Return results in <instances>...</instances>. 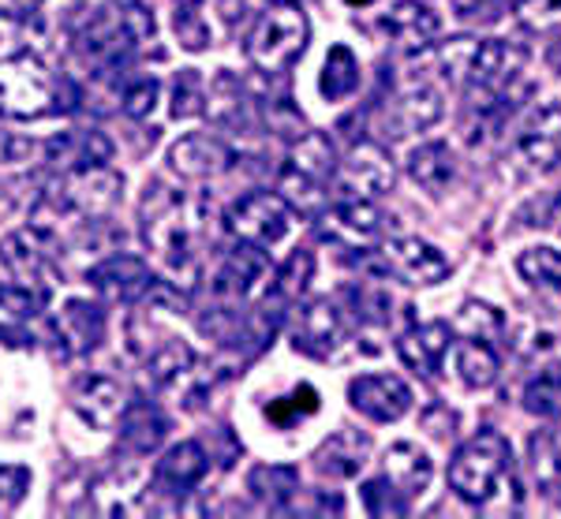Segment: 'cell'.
Listing matches in <instances>:
<instances>
[{"mask_svg":"<svg viewBox=\"0 0 561 519\" xmlns=\"http://www.w3.org/2000/svg\"><path fill=\"white\" fill-rule=\"evenodd\" d=\"M359 497H364V508L367 516L375 519H397V516H409L412 500L401 494V489L393 486L386 475L382 478H370L364 482V489H359Z\"/></svg>","mask_w":561,"mask_h":519,"instance_id":"cell-41","label":"cell"},{"mask_svg":"<svg viewBox=\"0 0 561 519\" xmlns=\"http://www.w3.org/2000/svg\"><path fill=\"white\" fill-rule=\"evenodd\" d=\"M307 38H311V26H307V15L296 4H274L259 15L255 26L248 31V42H243V53L266 76H277V71H288L296 60L304 57Z\"/></svg>","mask_w":561,"mask_h":519,"instance_id":"cell-4","label":"cell"},{"mask_svg":"<svg viewBox=\"0 0 561 519\" xmlns=\"http://www.w3.org/2000/svg\"><path fill=\"white\" fill-rule=\"evenodd\" d=\"M314 412H319V389H314V385H296L288 396L270 400L266 418L277 426V430H288L293 423H300V418H311Z\"/></svg>","mask_w":561,"mask_h":519,"instance_id":"cell-40","label":"cell"},{"mask_svg":"<svg viewBox=\"0 0 561 519\" xmlns=\"http://www.w3.org/2000/svg\"><path fill=\"white\" fill-rule=\"evenodd\" d=\"M382 475L393 482L404 497L415 500L427 494V486L434 478V463L427 457V449H420V445H412V441H397V445H389V452L382 460Z\"/></svg>","mask_w":561,"mask_h":519,"instance_id":"cell-24","label":"cell"},{"mask_svg":"<svg viewBox=\"0 0 561 519\" xmlns=\"http://www.w3.org/2000/svg\"><path fill=\"white\" fill-rule=\"evenodd\" d=\"M266 254L262 247H251V243H240L237 251L225 258L221 273H217V291L232 299H248L262 280H266Z\"/></svg>","mask_w":561,"mask_h":519,"instance_id":"cell-27","label":"cell"},{"mask_svg":"<svg viewBox=\"0 0 561 519\" xmlns=\"http://www.w3.org/2000/svg\"><path fill=\"white\" fill-rule=\"evenodd\" d=\"M528 475L539 497L561 505V430H539L528 441Z\"/></svg>","mask_w":561,"mask_h":519,"instance_id":"cell-28","label":"cell"},{"mask_svg":"<svg viewBox=\"0 0 561 519\" xmlns=\"http://www.w3.org/2000/svg\"><path fill=\"white\" fill-rule=\"evenodd\" d=\"M520 0H454L460 20H476V23H494L502 20L510 8H517Z\"/></svg>","mask_w":561,"mask_h":519,"instance_id":"cell-48","label":"cell"},{"mask_svg":"<svg viewBox=\"0 0 561 519\" xmlns=\"http://www.w3.org/2000/svg\"><path fill=\"white\" fill-rule=\"evenodd\" d=\"M87 280L98 296L108 299V303H135L142 291H150L153 273L147 262L135 258V254H113V258L98 262V266L87 273Z\"/></svg>","mask_w":561,"mask_h":519,"instance_id":"cell-16","label":"cell"},{"mask_svg":"<svg viewBox=\"0 0 561 519\" xmlns=\"http://www.w3.org/2000/svg\"><path fill=\"white\" fill-rule=\"evenodd\" d=\"M524 412H531L536 418H561V362L542 367L536 378L524 385Z\"/></svg>","mask_w":561,"mask_h":519,"instance_id":"cell-36","label":"cell"},{"mask_svg":"<svg viewBox=\"0 0 561 519\" xmlns=\"http://www.w3.org/2000/svg\"><path fill=\"white\" fill-rule=\"evenodd\" d=\"M206 471H210V457L203 452V445L198 441L173 445V449L158 460V468H153V489H158V494H173V497L192 494L198 482L206 478Z\"/></svg>","mask_w":561,"mask_h":519,"instance_id":"cell-22","label":"cell"},{"mask_svg":"<svg viewBox=\"0 0 561 519\" xmlns=\"http://www.w3.org/2000/svg\"><path fill=\"white\" fill-rule=\"evenodd\" d=\"M42 4H45V0H0V20L23 23V20H31Z\"/></svg>","mask_w":561,"mask_h":519,"instance_id":"cell-50","label":"cell"},{"mask_svg":"<svg viewBox=\"0 0 561 519\" xmlns=\"http://www.w3.org/2000/svg\"><path fill=\"white\" fill-rule=\"evenodd\" d=\"M311 273H314V254L311 251H293L285 266L274 273V296L285 299V303L300 299L307 291V285H311Z\"/></svg>","mask_w":561,"mask_h":519,"instance_id":"cell-42","label":"cell"},{"mask_svg":"<svg viewBox=\"0 0 561 519\" xmlns=\"http://www.w3.org/2000/svg\"><path fill=\"white\" fill-rule=\"evenodd\" d=\"M116 195H121V176L108 172L105 165H94V169L65 172L53 203L60 209H71V214L94 217V214H105V209L116 203Z\"/></svg>","mask_w":561,"mask_h":519,"instance_id":"cell-14","label":"cell"},{"mask_svg":"<svg viewBox=\"0 0 561 519\" xmlns=\"http://www.w3.org/2000/svg\"><path fill=\"white\" fill-rule=\"evenodd\" d=\"M442 120V94L431 83H404L393 97L386 102V131L393 139Z\"/></svg>","mask_w":561,"mask_h":519,"instance_id":"cell-18","label":"cell"},{"mask_svg":"<svg viewBox=\"0 0 561 519\" xmlns=\"http://www.w3.org/2000/svg\"><path fill=\"white\" fill-rule=\"evenodd\" d=\"M195 362V351L187 341H180V336H169L165 344H158L150 355H147V378L153 389H169L176 385L180 378L192 370Z\"/></svg>","mask_w":561,"mask_h":519,"instance_id":"cell-33","label":"cell"},{"mask_svg":"<svg viewBox=\"0 0 561 519\" xmlns=\"http://www.w3.org/2000/svg\"><path fill=\"white\" fill-rule=\"evenodd\" d=\"M359 86V60L352 57L348 45H333L325 53V64H322V76H319V90L325 102H345V97L356 94Z\"/></svg>","mask_w":561,"mask_h":519,"instance_id":"cell-34","label":"cell"},{"mask_svg":"<svg viewBox=\"0 0 561 519\" xmlns=\"http://www.w3.org/2000/svg\"><path fill=\"white\" fill-rule=\"evenodd\" d=\"M517 273L531 288H547L561 296V251L554 247H528L517 258Z\"/></svg>","mask_w":561,"mask_h":519,"instance_id":"cell-39","label":"cell"},{"mask_svg":"<svg viewBox=\"0 0 561 519\" xmlns=\"http://www.w3.org/2000/svg\"><path fill=\"white\" fill-rule=\"evenodd\" d=\"M71 407L76 415L83 418L87 426L94 430H113L124 415V393L113 378L105 374H94V378H83L71 393Z\"/></svg>","mask_w":561,"mask_h":519,"instance_id":"cell-23","label":"cell"},{"mask_svg":"<svg viewBox=\"0 0 561 519\" xmlns=\"http://www.w3.org/2000/svg\"><path fill=\"white\" fill-rule=\"evenodd\" d=\"M57 108V79L34 53L0 60V120H42Z\"/></svg>","mask_w":561,"mask_h":519,"instance_id":"cell-5","label":"cell"},{"mask_svg":"<svg viewBox=\"0 0 561 519\" xmlns=\"http://www.w3.org/2000/svg\"><path fill=\"white\" fill-rule=\"evenodd\" d=\"M404 169H409L412 184H420L423 191L438 195V191L454 180V153H449L446 142H423L409 153Z\"/></svg>","mask_w":561,"mask_h":519,"instance_id":"cell-31","label":"cell"},{"mask_svg":"<svg viewBox=\"0 0 561 519\" xmlns=\"http://www.w3.org/2000/svg\"><path fill=\"white\" fill-rule=\"evenodd\" d=\"M169 430V418L150 404V400H139L131 404L121 418V441L128 445L131 452H153L161 445V437Z\"/></svg>","mask_w":561,"mask_h":519,"instance_id":"cell-32","label":"cell"},{"mask_svg":"<svg viewBox=\"0 0 561 519\" xmlns=\"http://www.w3.org/2000/svg\"><path fill=\"white\" fill-rule=\"evenodd\" d=\"M57 330L71 344V351H94L105 336V314L98 303L68 299L65 311H60V318H57Z\"/></svg>","mask_w":561,"mask_h":519,"instance_id":"cell-29","label":"cell"},{"mask_svg":"<svg viewBox=\"0 0 561 519\" xmlns=\"http://www.w3.org/2000/svg\"><path fill=\"white\" fill-rule=\"evenodd\" d=\"M274 4H296V0H274Z\"/></svg>","mask_w":561,"mask_h":519,"instance_id":"cell-53","label":"cell"},{"mask_svg":"<svg viewBox=\"0 0 561 519\" xmlns=\"http://www.w3.org/2000/svg\"><path fill=\"white\" fill-rule=\"evenodd\" d=\"M173 26H176V38L184 49L198 53L210 45V23H206V15H203V0H176Z\"/></svg>","mask_w":561,"mask_h":519,"instance_id":"cell-43","label":"cell"},{"mask_svg":"<svg viewBox=\"0 0 561 519\" xmlns=\"http://www.w3.org/2000/svg\"><path fill=\"white\" fill-rule=\"evenodd\" d=\"M0 266L8 269V277L15 285L49 291L53 280H57V235L42 229V224L4 235V243H0Z\"/></svg>","mask_w":561,"mask_h":519,"instance_id":"cell-8","label":"cell"},{"mask_svg":"<svg viewBox=\"0 0 561 519\" xmlns=\"http://www.w3.org/2000/svg\"><path fill=\"white\" fill-rule=\"evenodd\" d=\"M225 229L237 235L240 243H251V247H277L285 243L296 229V209L277 195V191H251L240 203L229 206L225 214Z\"/></svg>","mask_w":561,"mask_h":519,"instance_id":"cell-6","label":"cell"},{"mask_svg":"<svg viewBox=\"0 0 561 519\" xmlns=\"http://www.w3.org/2000/svg\"><path fill=\"white\" fill-rule=\"evenodd\" d=\"M34 146L26 135H15V131H0V165L4 169H20V165H26V161L34 158Z\"/></svg>","mask_w":561,"mask_h":519,"instance_id":"cell-49","label":"cell"},{"mask_svg":"<svg viewBox=\"0 0 561 519\" xmlns=\"http://www.w3.org/2000/svg\"><path fill=\"white\" fill-rule=\"evenodd\" d=\"M158 23L153 12L139 0H108L102 8H90L71 31L79 57L94 64L98 71H124L153 42Z\"/></svg>","mask_w":561,"mask_h":519,"instance_id":"cell-1","label":"cell"},{"mask_svg":"<svg viewBox=\"0 0 561 519\" xmlns=\"http://www.w3.org/2000/svg\"><path fill=\"white\" fill-rule=\"evenodd\" d=\"M322 240H330L341 251H370L382 240V217L375 203H359V198H341L337 206L319 214Z\"/></svg>","mask_w":561,"mask_h":519,"instance_id":"cell-11","label":"cell"},{"mask_svg":"<svg viewBox=\"0 0 561 519\" xmlns=\"http://www.w3.org/2000/svg\"><path fill=\"white\" fill-rule=\"evenodd\" d=\"M378 26H382V31L397 45H401V49L420 53V49H427L434 38H438L442 20H438V12H434L431 4H420V0H397L389 12H382Z\"/></svg>","mask_w":561,"mask_h":519,"instance_id":"cell-21","label":"cell"},{"mask_svg":"<svg viewBox=\"0 0 561 519\" xmlns=\"http://www.w3.org/2000/svg\"><path fill=\"white\" fill-rule=\"evenodd\" d=\"M454 370L457 378L465 381L468 389H486L497 381V370H502V362H497V355L491 344L483 341H465L454 348Z\"/></svg>","mask_w":561,"mask_h":519,"instance_id":"cell-35","label":"cell"},{"mask_svg":"<svg viewBox=\"0 0 561 519\" xmlns=\"http://www.w3.org/2000/svg\"><path fill=\"white\" fill-rule=\"evenodd\" d=\"M345 4H352V8H367V4H375V0H345Z\"/></svg>","mask_w":561,"mask_h":519,"instance_id":"cell-52","label":"cell"},{"mask_svg":"<svg viewBox=\"0 0 561 519\" xmlns=\"http://www.w3.org/2000/svg\"><path fill=\"white\" fill-rule=\"evenodd\" d=\"M26 489H31V468H23V463L0 468V516H12L23 505Z\"/></svg>","mask_w":561,"mask_h":519,"instance_id":"cell-45","label":"cell"},{"mask_svg":"<svg viewBox=\"0 0 561 519\" xmlns=\"http://www.w3.org/2000/svg\"><path fill=\"white\" fill-rule=\"evenodd\" d=\"M293 172H300L304 180H314V184L330 187L333 176H337V153H333V142L325 139L322 131H307L300 135V142L288 153V165Z\"/></svg>","mask_w":561,"mask_h":519,"instance_id":"cell-30","label":"cell"},{"mask_svg":"<svg viewBox=\"0 0 561 519\" xmlns=\"http://www.w3.org/2000/svg\"><path fill=\"white\" fill-rule=\"evenodd\" d=\"M454 330H457V333H465L468 341L491 344V341H497V336L505 333V318H502V311H497V307L483 303V299H468V303L460 307Z\"/></svg>","mask_w":561,"mask_h":519,"instance_id":"cell-37","label":"cell"},{"mask_svg":"<svg viewBox=\"0 0 561 519\" xmlns=\"http://www.w3.org/2000/svg\"><path fill=\"white\" fill-rule=\"evenodd\" d=\"M345 333H348L345 314H341L330 299H314V303H307L300 318H296L293 344H296V351L325 359V355H333L345 344Z\"/></svg>","mask_w":561,"mask_h":519,"instance_id":"cell-17","label":"cell"},{"mask_svg":"<svg viewBox=\"0 0 561 519\" xmlns=\"http://www.w3.org/2000/svg\"><path fill=\"white\" fill-rule=\"evenodd\" d=\"M333 187H337L341 198L375 203V198H382L393 187V161H389V153L378 142H359L337 165Z\"/></svg>","mask_w":561,"mask_h":519,"instance_id":"cell-9","label":"cell"},{"mask_svg":"<svg viewBox=\"0 0 561 519\" xmlns=\"http://www.w3.org/2000/svg\"><path fill=\"white\" fill-rule=\"evenodd\" d=\"M517 158L531 172H554L561 165V105L536 108L517 131Z\"/></svg>","mask_w":561,"mask_h":519,"instance_id":"cell-15","label":"cell"},{"mask_svg":"<svg viewBox=\"0 0 561 519\" xmlns=\"http://www.w3.org/2000/svg\"><path fill=\"white\" fill-rule=\"evenodd\" d=\"M195 232L198 224L192 221V206L176 191H169L165 184L147 187V198H142V240L173 273L195 269Z\"/></svg>","mask_w":561,"mask_h":519,"instance_id":"cell-3","label":"cell"},{"mask_svg":"<svg viewBox=\"0 0 561 519\" xmlns=\"http://www.w3.org/2000/svg\"><path fill=\"white\" fill-rule=\"evenodd\" d=\"M108 158H113V142L102 131H68L49 142V161L65 172L105 165Z\"/></svg>","mask_w":561,"mask_h":519,"instance_id":"cell-26","label":"cell"},{"mask_svg":"<svg viewBox=\"0 0 561 519\" xmlns=\"http://www.w3.org/2000/svg\"><path fill=\"white\" fill-rule=\"evenodd\" d=\"M382 262L401 285H412V288H434L449 277V258L434 247V243L420 240V235L389 240L382 247Z\"/></svg>","mask_w":561,"mask_h":519,"instance_id":"cell-12","label":"cell"},{"mask_svg":"<svg viewBox=\"0 0 561 519\" xmlns=\"http://www.w3.org/2000/svg\"><path fill=\"white\" fill-rule=\"evenodd\" d=\"M536 8H542V12H561V0H531Z\"/></svg>","mask_w":561,"mask_h":519,"instance_id":"cell-51","label":"cell"},{"mask_svg":"<svg viewBox=\"0 0 561 519\" xmlns=\"http://www.w3.org/2000/svg\"><path fill=\"white\" fill-rule=\"evenodd\" d=\"M397 351H401L404 367L415 370L423 378H438V370L446 367L449 351H454V330L446 322H427L415 325L397 341Z\"/></svg>","mask_w":561,"mask_h":519,"instance_id":"cell-20","label":"cell"},{"mask_svg":"<svg viewBox=\"0 0 561 519\" xmlns=\"http://www.w3.org/2000/svg\"><path fill=\"white\" fill-rule=\"evenodd\" d=\"M367 452H370L367 434L341 430V434H333L330 441L319 445V452H314V468L330 478H356L359 468L367 463Z\"/></svg>","mask_w":561,"mask_h":519,"instance_id":"cell-25","label":"cell"},{"mask_svg":"<svg viewBox=\"0 0 561 519\" xmlns=\"http://www.w3.org/2000/svg\"><path fill=\"white\" fill-rule=\"evenodd\" d=\"M524 64H528V53L524 45L510 42V38H486L472 45V57H468L465 68V83L472 86L476 97H483L479 105H494L505 97V90L520 79Z\"/></svg>","mask_w":561,"mask_h":519,"instance_id":"cell-7","label":"cell"},{"mask_svg":"<svg viewBox=\"0 0 561 519\" xmlns=\"http://www.w3.org/2000/svg\"><path fill=\"white\" fill-rule=\"evenodd\" d=\"M0 303L8 307L12 314H38L45 303H49V291H42V288H26V285H8V288H0Z\"/></svg>","mask_w":561,"mask_h":519,"instance_id":"cell-47","label":"cell"},{"mask_svg":"<svg viewBox=\"0 0 561 519\" xmlns=\"http://www.w3.org/2000/svg\"><path fill=\"white\" fill-rule=\"evenodd\" d=\"M169 169L180 180H210L232 169V150L217 135H184L169 146Z\"/></svg>","mask_w":561,"mask_h":519,"instance_id":"cell-19","label":"cell"},{"mask_svg":"<svg viewBox=\"0 0 561 519\" xmlns=\"http://www.w3.org/2000/svg\"><path fill=\"white\" fill-rule=\"evenodd\" d=\"M184 314V303H180V296L173 288L165 285H150V291H142L139 299H135V311L128 318V344L135 355H147L158 348V344H165L169 336V322H176V318Z\"/></svg>","mask_w":561,"mask_h":519,"instance_id":"cell-10","label":"cell"},{"mask_svg":"<svg viewBox=\"0 0 561 519\" xmlns=\"http://www.w3.org/2000/svg\"><path fill=\"white\" fill-rule=\"evenodd\" d=\"M505 478H513V449L497 430H479L449 460V486L468 505H491L502 494Z\"/></svg>","mask_w":561,"mask_h":519,"instance_id":"cell-2","label":"cell"},{"mask_svg":"<svg viewBox=\"0 0 561 519\" xmlns=\"http://www.w3.org/2000/svg\"><path fill=\"white\" fill-rule=\"evenodd\" d=\"M206 108V90H203V76L195 68H184L173 83V116L176 120H192Z\"/></svg>","mask_w":561,"mask_h":519,"instance_id":"cell-44","label":"cell"},{"mask_svg":"<svg viewBox=\"0 0 561 519\" xmlns=\"http://www.w3.org/2000/svg\"><path fill=\"white\" fill-rule=\"evenodd\" d=\"M348 404L370 423H397L412 412V389L397 374H359L348 381Z\"/></svg>","mask_w":561,"mask_h":519,"instance_id":"cell-13","label":"cell"},{"mask_svg":"<svg viewBox=\"0 0 561 519\" xmlns=\"http://www.w3.org/2000/svg\"><path fill=\"white\" fill-rule=\"evenodd\" d=\"M158 94H161L158 79L142 76V79H135V83H131L128 90H124L121 108L131 116V120H147V116L153 113V105H158Z\"/></svg>","mask_w":561,"mask_h":519,"instance_id":"cell-46","label":"cell"},{"mask_svg":"<svg viewBox=\"0 0 561 519\" xmlns=\"http://www.w3.org/2000/svg\"><path fill=\"white\" fill-rule=\"evenodd\" d=\"M255 497L266 500L270 508H285V500L300 494V471L296 468H255L248 478Z\"/></svg>","mask_w":561,"mask_h":519,"instance_id":"cell-38","label":"cell"}]
</instances>
